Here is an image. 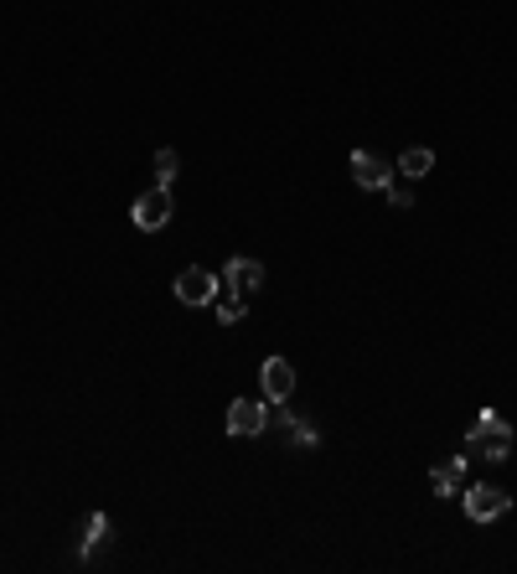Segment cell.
<instances>
[{"mask_svg":"<svg viewBox=\"0 0 517 574\" xmlns=\"http://www.w3.org/2000/svg\"><path fill=\"white\" fill-rule=\"evenodd\" d=\"M269 425H275L285 435V445H295V450H316V440H321L306 414H269Z\"/></svg>","mask_w":517,"mask_h":574,"instance_id":"obj_8","label":"cell"},{"mask_svg":"<svg viewBox=\"0 0 517 574\" xmlns=\"http://www.w3.org/2000/svg\"><path fill=\"white\" fill-rule=\"evenodd\" d=\"M290 394H295V368H290L285 357H269L264 362V399L269 404H285Z\"/></svg>","mask_w":517,"mask_h":574,"instance_id":"obj_9","label":"cell"},{"mask_svg":"<svg viewBox=\"0 0 517 574\" xmlns=\"http://www.w3.org/2000/svg\"><path fill=\"white\" fill-rule=\"evenodd\" d=\"M466 450L481 461H507L512 456V425L497 414V409H481L466 430Z\"/></svg>","mask_w":517,"mask_h":574,"instance_id":"obj_1","label":"cell"},{"mask_svg":"<svg viewBox=\"0 0 517 574\" xmlns=\"http://www.w3.org/2000/svg\"><path fill=\"white\" fill-rule=\"evenodd\" d=\"M264 430H269V404H259V399L228 404V435H264Z\"/></svg>","mask_w":517,"mask_h":574,"instance_id":"obj_5","label":"cell"},{"mask_svg":"<svg viewBox=\"0 0 517 574\" xmlns=\"http://www.w3.org/2000/svg\"><path fill=\"white\" fill-rule=\"evenodd\" d=\"M383 197H388L393 207H414V187H409V176H388Z\"/></svg>","mask_w":517,"mask_h":574,"instance_id":"obj_15","label":"cell"},{"mask_svg":"<svg viewBox=\"0 0 517 574\" xmlns=\"http://www.w3.org/2000/svg\"><path fill=\"white\" fill-rule=\"evenodd\" d=\"M104 543H109V518H104V512H88V518H83V543H78V554L94 559Z\"/></svg>","mask_w":517,"mask_h":574,"instance_id":"obj_11","label":"cell"},{"mask_svg":"<svg viewBox=\"0 0 517 574\" xmlns=\"http://www.w3.org/2000/svg\"><path fill=\"white\" fill-rule=\"evenodd\" d=\"M243 316H249V295H233V290L223 285V290H218V321H223V326H238Z\"/></svg>","mask_w":517,"mask_h":574,"instance_id":"obj_13","label":"cell"},{"mask_svg":"<svg viewBox=\"0 0 517 574\" xmlns=\"http://www.w3.org/2000/svg\"><path fill=\"white\" fill-rule=\"evenodd\" d=\"M176 171H181V156L166 145V150H156V187H176Z\"/></svg>","mask_w":517,"mask_h":574,"instance_id":"obj_14","label":"cell"},{"mask_svg":"<svg viewBox=\"0 0 517 574\" xmlns=\"http://www.w3.org/2000/svg\"><path fill=\"white\" fill-rule=\"evenodd\" d=\"M218 290H223L218 275L202 269V264H192V269H181V275H176V300H181V306H212Z\"/></svg>","mask_w":517,"mask_h":574,"instance_id":"obj_4","label":"cell"},{"mask_svg":"<svg viewBox=\"0 0 517 574\" xmlns=\"http://www.w3.org/2000/svg\"><path fill=\"white\" fill-rule=\"evenodd\" d=\"M430 171H435V150L430 145H409L404 156H399V176H409V181L430 176Z\"/></svg>","mask_w":517,"mask_h":574,"instance_id":"obj_12","label":"cell"},{"mask_svg":"<svg viewBox=\"0 0 517 574\" xmlns=\"http://www.w3.org/2000/svg\"><path fill=\"white\" fill-rule=\"evenodd\" d=\"M466 518L471 523H497L502 512H512V497L502 487H492V481H481V487H466Z\"/></svg>","mask_w":517,"mask_h":574,"instance_id":"obj_2","label":"cell"},{"mask_svg":"<svg viewBox=\"0 0 517 574\" xmlns=\"http://www.w3.org/2000/svg\"><path fill=\"white\" fill-rule=\"evenodd\" d=\"M430 492L435 497H461L466 492V456H450L430 471Z\"/></svg>","mask_w":517,"mask_h":574,"instance_id":"obj_10","label":"cell"},{"mask_svg":"<svg viewBox=\"0 0 517 574\" xmlns=\"http://www.w3.org/2000/svg\"><path fill=\"white\" fill-rule=\"evenodd\" d=\"M388 176H393V166H383L373 150H352V181H357V187L383 192V187H388Z\"/></svg>","mask_w":517,"mask_h":574,"instance_id":"obj_7","label":"cell"},{"mask_svg":"<svg viewBox=\"0 0 517 574\" xmlns=\"http://www.w3.org/2000/svg\"><path fill=\"white\" fill-rule=\"evenodd\" d=\"M130 223H135L140 233H161V228L171 223V187H150L145 197H135Z\"/></svg>","mask_w":517,"mask_h":574,"instance_id":"obj_3","label":"cell"},{"mask_svg":"<svg viewBox=\"0 0 517 574\" xmlns=\"http://www.w3.org/2000/svg\"><path fill=\"white\" fill-rule=\"evenodd\" d=\"M223 285H228L233 295H259V290H264V264H259V259H243V254L228 259V264H223Z\"/></svg>","mask_w":517,"mask_h":574,"instance_id":"obj_6","label":"cell"}]
</instances>
